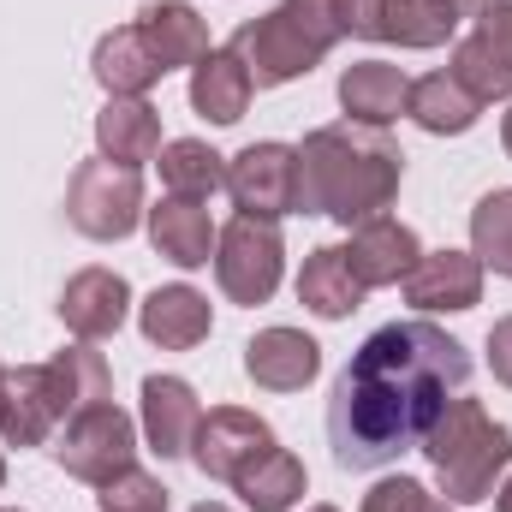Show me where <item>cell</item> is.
Segmentation results:
<instances>
[{
	"label": "cell",
	"mask_w": 512,
	"mask_h": 512,
	"mask_svg": "<svg viewBox=\"0 0 512 512\" xmlns=\"http://www.w3.org/2000/svg\"><path fill=\"white\" fill-rule=\"evenodd\" d=\"M471 352L435 322L376 328L328 393V447L340 471H382L423 447L435 417L465 393Z\"/></svg>",
	"instance_id": "6da1fadb"
},
{
	"label": "cell",
	"mask_w": 512,
	"mask_h": 512,
	"mask_svg": "<svg viewBox=\"0 0 512 512\" xmlns=\"http://www.w3.org/2000/svg\"><path fill=\"white\" fill-rule=\"evenodd\" d=\"M399 179H405V155L382 126H358V120L316 126L298 149V209L328 215L340 227L376 221L399 197Z\"/></svg>",
	"instance_id": "7a4b0ae2"
},
{
	"label": "cell",
	"mask_w": 512,
	"mask_h": 512,
	"mask_svg": "<svg viewBox=\"0 0 512 512\" xmlns=\"http://www.w3.org/2000/svg\"><path fill=\"white\" fill-rule=\"evenodd\" d=\"M435 471V489L447 495V507H477V501H495L501 489V471L512 465V429L489 417L483 399H453L435 429L423 435L417 447Z\"/></svg>",
	"instance_id": "3957f363"
},
{
	"label": "cell",
	"mask_w": 512,
	"mask_h": 512,
	"mask_svg": "<svg viewBox=\"0 0 512 512\" xmlns=\"http://www.w3.org/2000/svg\"><path fill=\"white\" fill-rule=\"evenodd\" d=\"M340 36H346L340 30V0H280L274 12L239 24L227 48L245 60L256 90H274V84H292V78L316 72Z\"/></svg>",
	"instance_id": "277c9868"
},
{
	"label": "cell",
	"mask_w": 512,
	"mask_h": 512,
	"mask_svg": "<svg viewBox=\"0 0 512 512\" xmlns=\"http://www.w3.org/2000/svg\"><path fill=\"white\" fill-rule=\"evenodd\" d=\"M66 221L84 239H96V245L131 239L137 221H143V179H137V167H120L108 155L78 161V173L66 185Z\"/></svg>",
	"instance_id": "5b68a950"
},
{
	"label": "cell",
	"mask_w": 512,
	"mask_h": 512,
	"mask_svg": "<svg viewBox=\"0 0 512 512\" xmlns=\"http://www.w3.org/2000/svg\"><path fill=\"white\" fill-rule=\"evenodd\" d=\"M48 453H54V465L66 477L102 489V483H114L120 471L137 465V423H131V411H120L114 399H102V405L78 411L72 423H60V435L48 441Z\"/></svg>",
	"instance_id": "8992f818"
},
{
	"label": "cell",
	"mask_w": 512,
	"mask_h": 512,
	"mask_svg": "<svg viewBox=\"0 0 512 512\" xmlns=\"http://www.w3.org/2000/svg\"><path fill=\"white\" fill-rule=\"evenodd\" d=\"M286 268V239L262 215H233L215 239V280L233 304H268Z\"/></svg>",
	"instance_id": "52a82bcc"
},
{
	"label": "cell",
	"mask_w": 512,
	"mask_h": 512,
	"mask_svg": "<svg viewBox=\"0 0 512 512\" xmlns=\"http://www.w3.org/2000/svg\"><path fill=\"white\" fill-rule=\"evenodd\" d=\"M340 30L393 48H441L459 36V18L441 0H340Z\"/></svg>",
	"instance_id": "ba28073f"
},
{
	"label": "cell",
	"mask_w": 512,
	"mask_h": 512,
	"mask_svg": "<svg viewBox=\"0 0 512 512\" xmlns=\"http://www.w3.org/2000/svg\"><path fill=\"white\" fill-rule=\"evenodd\" d=\"M227 197L239 215L280 221L298 209V149L292 143H251L227 161Z\"/></svg>",
	"instance_id": "9c48e42d"
},
{
	"label": "cell",
	"mask_w": 512,
	"mask_h": 512,
	"mask_svg": "<svg viewBox=\"0 0 512 512\" xmlns=\"http://www.w3.org/2000/svg\"><path fill=\"white\" fill-rule=\"evenodd\" d=\"M477 102H507L512 96V0H489L477 12V30L459 36L453 66H447Z\"/></svg>",
	"instance_id": "30bf717a"
},
{
	"label": "cell",
	"mask_w": 512,
	"mask_h": 512,
	"mask_svg": "<svg viewBox=\"0 0 512 512\" xmlns=\"http://www.w3.org/2000/svg\"><path fill=\"white\" fill-rule=\"evenodd\" d=\"M60 423H66V405H60L48 364L0 370V441L6 447H48Z\"/></svg>",
	"instance_id": "8fae6325"
},
{
	"label": "cell",
	"mask_w": 512,
	"mask_h": 512,
	"mask_svg": "<svg viewBox=\"0 0 512 512\" xmlns=\"http://www.w3.org/2000/svg\"><path fill=\"white\" fill-rule=\"evenodd\" d=\"M268 447H274V429H268L256 411H245V405H215V411H203V423H197L191 459H197L203 477L233 483V477H239L245 465H256Z\"/></svg>",
	"instance_id": "7c38bea8"
},
{
	"label": "cell",
	"mask_w": 512,
	"mask_h": 512,
	"mask_svg": "<svg viewBox=\"0 0 512 512\" xmlns=\"http://www.w3.org/2000/svg\"><path fill=\"white\" fill-rule=\"evenodd\" d=\"M399 286H405V304H417L429 316L435 310L459 316V310H477L483 304V262L471 251H423L417 268Z\"/></svg>",
	"instance_id": "4fadbf2b"
},
{
	"label": "cell",
	"mask_w": 512,
	"mask_h": 512,
	"mask_svg": "<svg viewBox=\"0 0 512 512\" xmlns=\"http://www.w3.org/2000/svg\"><path fill=\"white\" fill-rule=\"evenodd\" d=\"M126 310H131V286L126 274L114 268H84L60 286V322L78 334V340H114L126 328Z\"/></svg>",
	"instance_id": "5bb4252c"
},
{
	"label": "cell",
	"mask_w": 512,
	"mask_h": 512,
	"mask_svg": "<svg viewBox=\"0 0 512 512\" xmlns=\"http://www.w3.org/2000/svg\"><path fill=\"white\" fill-rule=\"evenodd\" d=\"M417 233L405 227V221H393V215H376V221H364V227H352V239H346V262H352V274L364 280V292L370 286H399L411 268H417Z\"/></svg>",
	"instance_id": "9a60e30c"
},
{
	"label": "cell",
	"mask_w": 512,
	"mask_h": 512,
	"mask_svg": "<svg viewBox=\"0 0 512 512\" xmlns=\"http://www.w3.org/2000/svg\"><path fill=\"white\" fill-rule=\"evenodd\" d=\"M316 370H322V346L298 328H262L245 346V376L268 393H298L316 382Z\"/></svg>",
	"instance_id": "2e32d148"
},
{
	"label": "cell",
	"mask_w": 512,
	"mask_h": 512,
	"mask_svg": "<svg viewBox=\"0 0 512 512\" xmlns=\"http://www.w3.org/2000/svg\"><path fill=\"white\" fill-rule=\"evenodd\" d=\"M197 423H203V405H197L191 382H179V376H149L143 382V435L161 459H191Z\"/></svg>",
	"instance_id": "e0dca14e"
},
{
	"label": "cell",
	"mask_w": 512,
	"mask_h": 512,
	"mask_svg": "<svg viewBox=\"0 0 512 512\" xmlns=\"http://www.w3.org/2000/svg\"><path fill=\"white\" fill-rule=\"evenodd\" d=\"M137 322H143V340L161 346V352H191V346H203L209 328H215L209 298H203L197 286H155V292L143 298Z\"/></svg>",
	"instance_id": "ac0fdd59"
},
{
	"label": "cell",
	"mask_w": 512,
	"mask_h": 512,
	"mask_svg": "<svg viewBox=\"0 0 512 512\" xmlns=\"http://www.w3.org/2000/svg\"><path fill=\"white\" fill-rule=\"evenodd\" d=\"M143 221H149V245L167 256L173 268H209L215 239H221L209 209H197L191 197H161L155 209H143Z\"/></svg>",
	"instance_id": "d6986e66"
},
{
	"label": "cell",
	"mask_w": 512,
	"mask_h": 512,
	"mask_svg": "<svg viewBox=\"0 0 512 512\" xmlns=\"http://www.w3.org/2000/svg\"><path fill=\"white\" fill-rule=\"evenodd\" d=\"M256 84L245 72V60L233 48H209L197 66H191V108L209 120V126H239L245 108H251Z\"/></svg>",
	"instance_id": "ffe728a7"
},
{
	"label": "cell",
	"mask_w": 512,
	"mask_h": 512,
	"mask_svg": "<svg viewBox=\"0 0 512 512\" xmlns=\"http://www.w3.org/2000/svg\"><path fill=\"white\" fill-rule=\"evenodd\" d=\"M405 102H411V78H405L399 66H387V60H358V66L340 72V108H346V120H358V126L387 131L405 114Z\"/></svg>",
	"instance_id": "44dd1931"
},
{
	"label": "cell",
	"mask_w": 512,
	"mask_h": 512,
	"mask_svg": "<svg viewBox=\"0 0 512 512\" xmlns=\"http://www.w3.org/2000/svg\"><path fill=\"white\" fill-rule=\"evenodd\" d=\"M137 30H143V42L155 48V60H161L167 72L197 66V60L209 54V24H203V12H197L191 0H149V6L137 12Z\"/></svg>",
	"instance_id": "7402d4cb"
},
{
	"label": "cell",
	"mask_w": 512,
	"mask_h": 512,
	"mask_svg": "<svg viewBox=\"0 0 512 512\" xmlns=\"http://www.w3.org/2000/svg\"><path fill=\"white\" fill-rule=\"evenodd\" d=\"M90 72H96V84H102L108 96H143V90H155V84L167 78V66L155 60V48L143 42L137 24H120V30H108V36L96 42Z\"/></svg>",
	"instance_id": "603a6c76"
},
{
	"label": "cell",
	"mask_w": 512,
	"mask_h": 512,
	"mask_svg": "<svg viewBox=\"0 0 512 512\" xmlns=\"http://www.w3.org/2000/svg\"><path fill=\"white\" fill-rule=\"evenodd\" d=\"M298 304L322 322H346L358 304H364V280L352 274L346 245H322V251L304 256V274H298Z\"/></svg>",
	"instance_id": "cb8c5ba5"
},
{
	"label": "cell",
	"mask_w": 512,
	"mask_h": 512,
	"mask_svg": "<svg viewBox=\"0 0 512 512\" xmlns=\"http://www.w3.org/2000/svg\"><path fill=\"white\" fill-rule=\"evenodd\" d=\"M96 143L108 161L120 167H143L161 155V114L143 96H108V108L96 114Z\"/></svg>",
	"instance_id": "d4e9b609"
},
{
	"label": "cell",
	"mask_w": 512,
	"mask_h": 512,
	"mask_svg": "<svg viewBox=\"0 0 512 512\" xmlns=\"http://www.w3.org/2000/svg\"><path fill=\"white\" fill-rule=\"evenodd\" d=\"M405 114L429 131V137H459V131H471L483 120V102H477L453 72H429V78H411Z\"/></svg>",
	"instance_id": "484cf974"
},
{
	"label": "cell",
	"mask_w": 512,
	"mask_h": 512,
	"mask_svg": "<svg viewBox=\"0 0 512 512\" xmlns=\"http://www.w3.org/2000/svg\"><path fill=\"white\" fill-rule=\"evenodd\" d=\"M155 161H161V185H167V197H191V203H203V197L227 191V155L209 149L203 137H173V143H161Z\"/></svg>",
	"instance_id": "4316f807"
},
{
	"label": "cell",
	"mask_w": 512,
	"mask_h": 512,
	"mask_svg": "<svg viewBox=\"0 0 512 512\" xmlns=\"http://www.w3.org/2000/svg\"><path fill=\"white\" fill-rule=\"evenodd\" d=\"M233 489H239V501L251 512H292L304 501V459L274 441L256 465H245V471L233 477Z\"/></svg>",
	"instance_id": "83f0119b"
},
{
	"label": "cell",
	"mask_w": 512,
	"mask_h": 512,
	"mask_svg": "<svg viewBox=\"0 0 512 512\" xmlns=\"http://www.w3.org/2000/svg\"><path fill=\"white\" fill-rule=\"evenodd\" d=\"M48 376H54V387H60L66 423H72L78 411H90V405L114 399V370H108V358H102L90 340H78V346L54 352V358H48Z\"/></svg>",
	"instance_id": "f1b7e54d"
},
{
	"label": "cell",
	"mask_w": 512,
	"mask_h": 512,
	"mask_svg": "<svg viewBox=\"0 0 512 512\" xmlns=\"http://www.w3.org/2000/svg\"><path fill=\"white\" fill-rule=\"evenodd\" d=\"M471 256L512 280V191H489L471 209Z\"/></svg>",
	"instance_id": "f546056e"
},
{
	"label": "cell",
	"mask_w": 512,
	"mask_h": 512,
	"mask_svg": "<svg viewBox=\"0 0 512 512\" xmlns=\"http://www.w3.org/2000/svg\"><path fill=\"white\" fill-rule=\"evenodd\" d=\"M96 507L102 512H167V489H161V477H149V471H120L114 483H102V495H96Z\"/></svg>",
	"instance_id": "4dcf8cb0"
},
{
	"label": "cell",
	"mask_w": 512,
	"mask_h": 512,
	"mask_svg": "<svg viewBox=\"0 0 512 512\" xmlns=\"http://www.w3.org/2000/svg\"><path fill=\"white\" fill-rule=\"evenodd\" d=\"M429 507H435V495H429L417 477H382V483L364 495L358 512H429Z\"/></svg>",
	"instance_id": "1f68e13d"
},
{
	"label": "cell",
	"mask_w": 512,
	"mask_h": 512,
	"mask_svg": "<svg viewBox=\"0 0 512 512\" xmlns=\"http://www.w3.org/2000/svg\"><path fill=\"white\" fill-rule=\"evenodd\" d=\"M489 370H495L501 387H512V316H501V322L489 328Z\"/></svg>",
	"instance_id": "d6a6232c"
},
{
	"label": "cell",
	"mask_w": 512,
	"mask_h": 512,
	"mask_svg": "<svg viewBox=\"0 0 512 512\" xmlns=\"http://www.w3.org/2000/svg\"><path fill=\"white\" fill-rule=\"evenodd\" d=\"M441 6H447V12H453V18H459V24H465V18H477V12H483V6H489V0H441Z\"/></svg>",
	"instance_id": "836d02e7"
},
{
	"label": "cell",
	"mask_w": 512,
	"mask_h": 512,
	"mask_svg": "<svg viewBox=\"0 0 512 512\" xmlns=\"http://www.w3.org/2000/svg\"><path fill=\"white\" fill-rule=\"evenodd\" d=\"M495 512H512V477L501 483V489H495Z\"/></svg>",
	"instance_id": "e575fe53"
},
{
	"label": "cell",
	"mask_w": 512,
	"mask_h": 512,
	"mask_svg": "<svg viewBox=\"0 0 512 512\" xmlns=\"http://www.w3.org/2000/svg\"><path fill=\"white\" fill-rule=\"evenodd\" d=\"M501 143H507V155H512V108H507V120H501Z\"/></svg>",
	"instance_id": "d590c367"
},
{
	"label": "cell",
	"mask_w": 512,
	"mask_h": 512,
	"mask_svg": "<svg viewBox=\"0 0 512 512\" xmlns=\"http://www.w3.org/2000/svg\"><path fill=\"white\" fill-rule=\"evenodd\" d=\"M191 512H233V507H221V501H203V507H191Z\"/></svg>",
	"instance_id": "8d00e7d4"
},
{
	"label": "cell",
	"mask_w": 512,
	"mask_h": 512,
	"mask_svg": "<svg viewBox=\"0 0 512 512\" xmlns=\"http://www.w3.org/2000/svg\"><path fill=\"white\" fill-rule=\"evenodd\" d=\"M429 512H453V507H447V501H441V495H435V507H429Z\"/></svg>",
	"instance_id": "74e56055"
},
{
	"label": "cell",
	"mask_w": 512,
	"mask_h": 512,
	"mask_svg": "<svg viewBox=\"0 0 512 512\" xmlns=\"http://www.w3.org/2000/svg\"><path fill=\"white\" fill-rule=\"evenodd\" d=\"M0 489H6V459H0Z\"/></svg>",
	"instance_id": "f35d334b"
},
{
	"label": "cell",
	"mask_w": 512,
	"mask_h": 512,
	"mask_svg": "<svg viewBox=\"0 0 512 512\" xmlns=\"http://www.w3.org/2000/svg\"><path fill=\"white\" fill-rule=\"evenodd\" d=\"M310 512H340V507H310Z\"/></svg>",
	"instance_id": "ab89813d"
},
{
	"label": "cell",
	"mask_w": 512,
	"mask_h": 512,
	"mask_svg": "<svg viewBox=\"0 0 512 512\" xmlns=\"http://www.w3.org/2000/svg\"><path fill=\"white\" fill-rule=\"evenodd\" d=\"M0 512H24V507H0Z\"/></svg>",
	"instance_id": "60d3db41"
}]
</instances>
